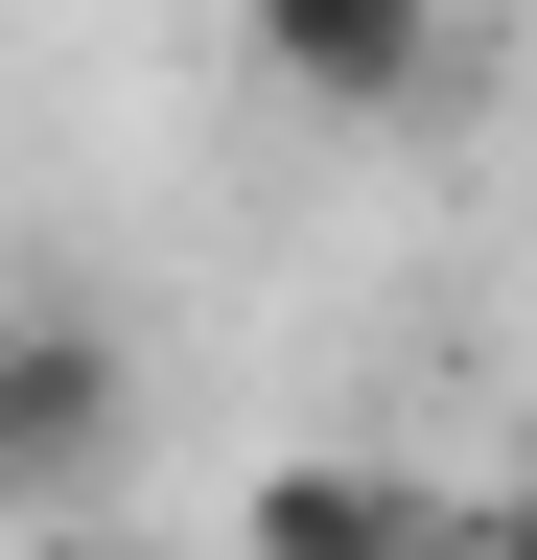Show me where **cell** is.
I'll return each mask as SVG.
<instances>
[{"label":"cell","instance_id":"6da1fadb","mask_svg":"<svg viewBox=\"0 0 537 560\" xmlns=\"http://www.w3.org/2000/svg\"><path fill=\"white\" fill-rule=\"evenodd\" d=\"M117 420H141V327L71 304V280H24V304H0V514H47Z\"/></svg>","mask_w":537,"mask_h":560},{"label":"cell","instance_id":"7a4b0ae2","mask_svg":"<svg viewBox=\"0 0 537 560\" xmlns=\"http://www.w3.org/2000/svg\"><path fill=\"white\" fill-rule=\"evenodd\" d=\"M444 24H467V0H234V47L281 70L304 117H397V94L444 70Z\"/></svg>","mask_w":537,"mask_h":560},{"label":"cell","instance_id":"3957f363","mask_svg":"<svg viewBox=\"0 0 537 560\" xmlns=\"http://www.w3.org/2000/svg\"><path fill=\"white\" fill-rule=\"evenodd\" d=\"M234 560H467V514L397 490V467H257L234 490Z\"/></svg>","mask_w":537,"mask_h":560},{"label":"cell","instance_id":"277c9868","mask_svg":"<svg viewBox=\"0 0 537 560\" xmlns=\"http://www.w3.org/2000/svg\"><path fill=\"white\" fill-rule=\"evenodd\" d=\"M467 560H537V490H514V514H467Z\"/></svg>","mask_w":537,"mask_h":560},{"label":"cell","instance_id":"5b68a950","mask_svg":"<svg viewBox=\"0 0 537 560\" xmlns=\"http://www.w3.org/2000/svg\"><path fill=\"white\" fill-rule=\"evenodd\" d=\"M24 560H117V537H71V514H47V537H24Z\"/></svg>","mask_w":537,"mask_h":560}]
</instances>
